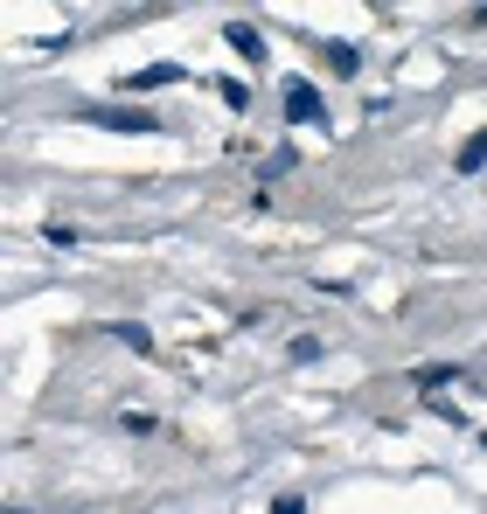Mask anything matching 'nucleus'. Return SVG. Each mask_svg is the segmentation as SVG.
<instances>
[{"label":"nucleus","instance_id":"1","mask_svg":"<svg viewBox=\"0 0 487 514\" xmlns=\"http://www.w3.org/2000/svg\"><path fill=\"white\" fill-rule=\"evenodd\" d=\"M321 112H327L321 91H314L307 77H293V84H286V119H293V126H307V119H321Z\"/></svg>","mask_w":487,"mask_h":514},{"label":"nucleus","instance_id":"2","mask_svg":"<svg viewBox=\"0 0 487 514\" xmlns=\"http://www.w3.org/2000/svg\"><path fill=\"white\" fill-rule=\"evenodd\" d=\"M84 119H91V126H112V132H161L154 112H105V105H98V112H84Z\"/></svg>","mask_w":487,"mask_h":514},{"label":"nucleus","instance_id":"3","mask_svg":"<svg viewBox=\"0 0 487 514\" xmlns=\"http://www.w3.org/2000/svg\"><path fill=\"white\" fill-rule=\"evenodd\" d=\"M223 42H230L244 63H265V42H258V28H251V21H230V28H223Z\"/></svg>","mask_w":487,"mask_h":514},{"label":"nucleus","instance_id":"4","mask_svg":"<svg viewBox=\"0 0 487 514\" xmlns=\"http://www.w3.org/2000/svg\"><path fill=\"white\" fill-rule=\"evenodd\" d=\"M126 84H133V91H167V84H181V70H174V63H147V70H133Z\"/></svg>","mask_w":487,"mask_h":514},{"label":"nucleus","instance_id":"5","mask_svg":"<svg viewBox=\"0 0 487 514\" xmlns=\"http://www.w3.org/2000/svg\"><path fill=\"white\" fill-rule=\"evenodd\" d=\"M411 383H418V389H432V396H439L446 383H460V362H425V369H418Z\"/></svg>","mask_w":487,"mask_h":514},{"label":"nucleus","instance_id":"6","mask_svg":"<svg viewBox=\"0 0 487 514\" xmlns=\"http://www.w3.org/2000/svg\"><path fill=\"white\" fill-rule=\"evenodd\" d=\"M112 341H119V348H133V355H154V334H147L140 320H119V327H112Z\"/></svg>","mask_w":487,"mask_h":514},{"label":"nucleus","instance_id":"7","mask_svg":"<svg viewBox=\"0 0 487 514\" xmlns=\"http://www.w3.org/2000/svg\"><path fill=\"white\" fill-rule=\"evenodd\" d=\"M453 167H460V174H481V167H487V132H467V146H460Z\"/></svg>","mask_w":487,"mask_h":514},{"label":"nucleus","instance_id":"8","mask_svg":"<svg viewBox=\"0 0 487 514\" xmlns=\"http://www.w3.org/2000/svg\"><path fill=\"white\" fill-rule=\"evenodd\" d=\"M327 70H334V77H355V70H362V56H355L348 42H327Z\"/></svg>","mask_w":487,"mask_h":514},{"label":"nucleus","instance_id":"9","mask_svg":"<svg viewBox=\"0 0 487 514\" xmlns=\"http://www.w3.org/2000/svg\"><path fill=\"white\" fill-rule=\"evenodd\" d=\"M286 355H293V362H321V341H314V334H293V348H286Z\"/></svg>","mask_w":487,"mask_h":514},{"label":"nucleus","instance_id":"10","mask_svg":"<svg viewBox=\"0 0 487 514\" xmlns=\"http://www.w3.org/2000/svg\"><path fill=\"white\" fill-rule=\"evenodd\" d=\"M272 514H307V501H300V494H279V501H272Z\"/></svg>","mask_w":487,"mask_h":514}]
</instances>
